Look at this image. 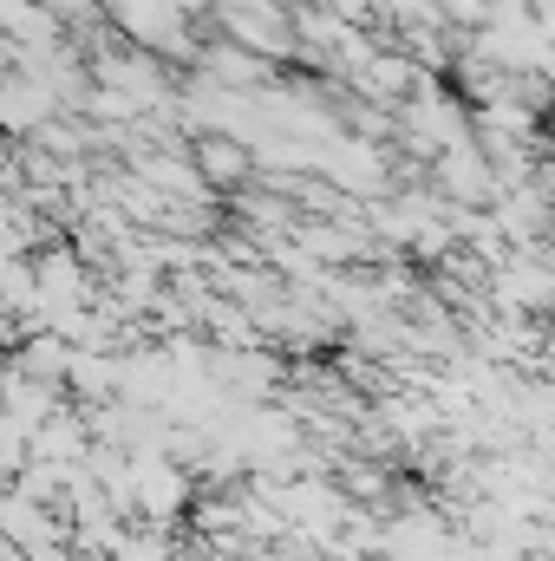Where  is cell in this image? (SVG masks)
<instances>
[{"label": "cell", "mask_w": 555, "mask_h": 561, "mask_svg": "<svg viewBox=\"0 0 555 561\" xmlns=\"http://www.w3.org/2000/svg\"><path fill=\"white\" fill-rule=\"evenodd\" d=\"M183 157H190V170H196L216 196H229L236 183L256 176V150L236 138V131H216V125H209V131H190V138H183Z\"/></svg>", "instance_id": "1"}, {"label": "cell", "mask_w": 555, "mask_h": 561, "mask_svg": "<svg viewBox=\"0 0 555 561\" xmlns=\"http://www.w3.org/2000/svg\"><path fill=\"white\" fill-rule=\"evenodd\" d=\"M196 66L223 85V92H256V85H269V72H275V59H262V53H249V46H203L196 53Z\"/></svg>", "instance_id": "2"}]
</instances>
